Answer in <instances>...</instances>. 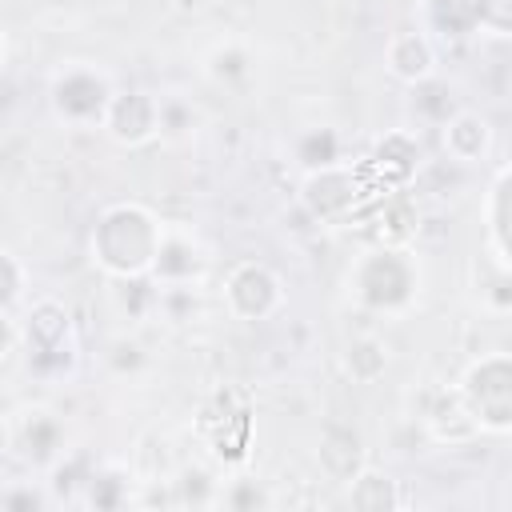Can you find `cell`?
Returning <instances> with one entry per match:
<instances>
[{
  "instance_id": "6da1fadb",
  "label": "cell",
  "mask_w": 512,
  "mask_h": 512,
  "mask_svg": "<svg viewBox=\"0 0 512 512\" xmlns=\"http://www.w3.org/2000/svg\"><path fill=\"white\" fill-rule=\"evenodd\" d=\"M424 260L404 240H376L360 248L344 272V292L364 316L400 320L424 296Z\"/></svg>"
},
{
  "instance_id": "7a4b0ae2",
  "label": "cell",
  "mask_w": 512,
  "mask_h": 512,
  "mask_svg": "<svg viewBox=\"0 0 512 512\" xmlns=\"http://www.w3.org/2000/svg\"><path fill=\"white\" fill-rule=\"evenodd\" d=\"M164 216L144 200H112L88 228V260L108 280H140L152 268Z\"/></svg>"
},
{
  "instance_id": "3957f363",
  "label": "cell",
  "mask_w": 512,
  "mask_h": 512,
  "mask_svg": "<svg viewBox=\"0 0 512 512\" xmlns=\"http://www.w3.org/2000/svg\"><path fill=\"white\" fill-rule=\"evenodd\" d=\"M16 324H20L16 356H20V364H24V372L32 380L60 384V380H68L76 372V364H80V332H76V320H72L64 300L36 296V300L24 304Z\"/></svg>"
},
{
  "instance_id": "277c9868",
  "label": "cell",
  "mask_w": 512,
  "mask_h": 512,
  "mask_svg": "<svg viewBox=\"0 0 512 512\" xmlns=\"http://www.w3.org/2000/svg\"><path fill=\"white\" fill-rule=\"evenodd\" d=\"M120 84L112 80V72L96 60H64L52 76H48V112L60 128L72 132H100V120L112 104V92Z\"/></svg>"
},
{
  "instance_id": "5b68a950",
  "label": "cell",
  "mask_w": 512,
  "mask_h": 512,
  "mask_svg": "<svg viewBox=\"0 0 512 512\" xmlns=\"http://www.w3.org/2000/svg\"><path fill=\"white\" fill-rule=\"evenodd\" d=\"M0 444L4 456L16 460L24 472L48 476L72 452V432L64 416L48 404H12V412L0 420Z\"/></svg>"
},
{
  "instance_id": "8992f818",
  "label": "cell",
  "mask_w": 512,
  "mask_h": 512,
  "mask_svg": "<svg viewBox=\"0 0 512 512\" xmlns=\"http://www.w3.org/2000/svg\"><path fill=\"white\" fill-rule=\"evenodd\" d=\"M456 392L476 420L480 436H508L512 432V356L508 352H480L464 364Z\"/></svg>"
},
{
  "instance_id": "52a82bcc",
  "label": "cell",
  "mask_w": 512,
  "mask_h": 512,
  "mask_svg": "<svg viewBox=\"0 0 512 512\" xmlns=\"http://www.w3.org/2000/svg\"><path fill=\"white\" fill-rule=\"evenodd\" d=\"M376 192H384V188L368 176L364 160H360V164L340 160V164H328V168H312V172H304V180H300V204H304V212H308L312 220L328 224V228L348 224ZM384 196H388V192H384Z\"/></svg>"
},
{
  "instance_id": "ba28073f",
  "label": "cell",
  "mask_w": 512,
  "mask_h": 512,
  "mask_svg": "<svg viewBox=\"0 0 512 512\" xmlns=\"http://www.w3.org/2000/svg\"><path fill=\"white\" fill-rule=\"evenodd\" d=\"M220 304L232 320H244V324H264L272 316H280V308L288 304V288H284V276L256 260V256H244L236 264H228L224 280H220Z\"/></svg>"
},
{
  "instance_id": "9c48e42d",
  "label": "cell",
  "mask_w": 512,
  "mask_h": 512,
  "mask_svg": "<svg viewBox=\"0 0 512 512\" xmlns=\"http://www.w3.org/2000/svg\"><path fill=\"white\" fill-rule=\"evenodd\" d=\"M212 272V248L208 240L196 232V224L188 220H164L160 228V244L148 268V280L164 292V288H204Z\"/></svg>"
},
{
  "instance_id": "30bf717a",
  "label": "cell",
  "mask_w": 512,
  "mask_h": 512,
  "mask_svg": "<svg viewBox=\"0 0 512 512\" xmlns=\"http://www.w3.org/2000/svg\"><path fill=\"white\" fill-rule=\"evenodd\" d=\"M160 116H164V96L148 88H116L100 120V132L116 148H144L160 140Z\"/></svg>"
},
{
  "instance_id": "8fae6325",
  "label": "cell",
  "mask_w": 512,
  "mask_h": 512,
  "mask_svg": "<svg viewBox=\"0 0 512 512\" xmlns=\"http://www.w3.org/2000/svg\"><path fill=\"white\" fill-rule=\"evenodd\" d=\"M412 420L424 428L428 440L444 444V448H464L480 436L476 420L468 416L456 384H424L416 392V408H412Z\"/></svg>"
},
{
  "instance_id": "7c38bea8",
  "label": "cell",
  "mask_w": 512,
  "mask_h": 512,
  "mask_svg": "<svg viewBox=\"0 0 512 512\" xmlns=\"http://www.w3.org/2000/svg\"><path fill=\"white\" fill-rule=\"evenodd\" d=\"M504 0H416V28L436 44H464L492 24Z\"/></svg>"
},
{
  "instance_id": "4fadbf2b",
  "label": "cell",
  "mask_w": 512,
  "mask_h": 512,
  "mask_svg": "<svg viewBox=\"0 0 512 512\" xmlns=\"http://www.w3.org/2000/svg\"><path fill=\"white\" fill-rule=\"evenodd\" d=\"M440 148H444V156L452 164H464V168L484 164L492 156V148H496V128H492V120L484 112L456 108V112H448L440 120Z\"/></svg>"
},
{
  "instance_id": "5bb4252c",
  "label": "cell",
  "mask_w": 512,
  "mask_h": 512,
  "mask_svg": "<svg viewBox=\"0 0 512 512\" xmlns=\"http://www.w3.org/2000/svg\"><path fill=\"white\" fill-rule=\"evenodd\" d=\"M384 72L392 80H400L404 88H416L424 80H432L440 72V52H436V40L424 36L416 24L412 28H400L388 36L384 44Z\"/></svg>"
},
{
  "instance_id": "9a60e30c",
  "label": "cell",
  "mask_w": 512,
  "mask_h": 512,
  "mask_svg": "<svg viewBox=\"0 0 512 512\" xmlns=\"http://www.w3.org/2000/svg\"><path fill=\"white\" fill-rule=\"evenodd\" d=\"M420 160H424V152H420L416 132L392 128V132H384V136L376 140V148H372V156L364 160V168H368V176H372L384 192H400V188L416 176Z\"/></svg>"
},
{
  "instance_id": "2e32d148",
  "label": "cell",
  "mask_w": 512,
  "mask_h": 512,
  "mask_svg": "<svg viewBox=\"0 0 512 512\" xmlns=\"http://www.w3.org/2000/svg\"><path fill=\"white\" fill-rule=\"evenodd\" d=\"M200 72H204L208 84H216L224 92H240L256 80V52H252L248 40L224 36L200 56Z\"/></svg>"
},
{
  "instance_id": "e0dca14e",
  "label": "cell",
  "mask_w": 512,
  "mask_h": 512,
  "mask_svg": "<svg viewBox=\"0 0 512 512\" xmlns=\"http://www.w3.org/2000/svg\"><path fill=\"white\" fill-rule=\"evenodd\" d=\"M480 220H484V252L500 264H512V244H508V220H512V184H508V164L500 160L492 172V184L484 192L480 204Z\"/></svg>"
},
{
  "instance_id": "ac0fdd59",
  "label": "cell",
  "mask_w": 512,
  "mask_h": 512,
  "mask_svg": "<svg viewBox=\"0 0 512 512\" xmlns=\"http://www.w3.org/2000/svg\"><path fill=\"white\" fill-rule=\"evenodd\" d=\"M136 472L120 460H104V464H92L84 472V484H80V504L88 508H100V512H112V508H128L136 504Z\"/></svg>"
},
{
  "instance_id": "d6986e66",
  "label": "cell",
  "mask_w": 512,
  "mask_h": 512,
  "mask_svg": "<svg viewBox=\"0 0 512 512\" xmlns=\"http://www.w3.org/2000/svg\"><path fill=\"white\" fill-rule=\"evenodd\" d=\"M228 392L232 388H224L216 400H220V408H212V404H204V412H200V432L208 436V444L220 452V456H228V460H244L248 456V432H252V420H248V408L240 404L236 412L228 408Z\"/></svg>"
},
{
  "instance_id": "ffe728a7",
  "label": "cell",
  "mask_w": 512,
  "mask_h": 512,
  "mask_svg": "<svg viewBox=\"0 0 512 512\" xmlns=\"http://www.w3.org/2000/svg\"><path fill=\"white\" fill-rule=\"evenodd\" d=\"M316 464L328 480L348 484L364 468V440L348 424H328L320 432V444H316Z\"/></svg>"
},
{
  "instance_id": "44dd1931",
  "label": "cell",
  "mask_w": 512,
  "mask_h": 512,
  "mask_svg": "<svg viewBox=\"0 0 512 512\" xmlns=\"http://www.w3.org/2000/svg\"><path fill=\"white\" fill-rule=\"evenodd\" d=\"M472 300L484 316L504 320L512 308V264H500L488 252H480L472 260Z\"/></svg>"
},
{
  "instance_id": "7402d4cb",
  "label": "cell",
  "mask_w": 512,
  "mask_h": 512,
  "mask_svg": "<svg viewBox=\"0 0 512 512\" xmlns=\"http://www.w3.org/2000/svg\"><path fill=\"white\" fill-rule=\"evenodd\" d=\"M344 496H348V504L360 508V512H392V508H404V504H408L400 480L388 476V472H380V468H372V464H364V468L344 484Z\"/></svg>"
},
{
  "instance_id": "603a6c76",
  "label": "cell",
  "mask_w": 512,
  "mask_h": 512,
  "mask_svg": "<svg viewBox=\"0 0 512 512\" xmlns=\"http://www.w3.org/2000/svg\"><path fill=\"white\" fill-rule=\"evenodd\" d=\"M388 344L376 336V332H360V336H352L348 344H344V352H340V364H344V372L356 380V384H376L384 372H388Z\"/></svg>"
},
{
  "instance_id": "cb8c5ba5",
  "label": "cell",
  "mask_w": 512,
  "mask_h": 512,
  "mask_svg": "<svg viewBox=\"0 0 512 512\" xmlns=\"http://www.w3.org/2000/svg\"><path fill=\"white\" fill-rule=\"evenodd\" d=\"M164 484L172 488V504L208 508V504H216V496H220V484H224V480H216V472H212V468H204V464H188V468L172 472Z\"/></svg>"
},
{
  "instance_id": "d4e9b609",
  "label": "cell",
  "mask_w": 512,
  "mask_h": 512,
  "mask_svg": "<svg viewBox=\"0 0 512 512\" xmlns=\"http://www.w3.org/2000/svg\"><path fill=\"white\" fill-rule=\"evenodd\" d=\"M292 152H296L300 168L312 172V168L340 164V160H344V140H340V132H332V128H304V132L292 140Z\"/></svg>"
},
{
  "instance_id": "484cf974",
  "label": "cell",
  "mask_w": 512,
  "mask_h": 512,
  "mask_svg": "<svg viewBox=\"0 0 512 512\" xmlns=\"http://www.w3.org/2000/svg\"><path fill=\"white\" fill-rule=\"evenodd\" d=\"M28 296V268L16 252L0 248V308H16Z\"/></svg>"
},
{
  "instance_id": "4316f807",
  "label": "cell",
  "mask_w": 512,
  "mask_h": 512,
  "mask_svg": "<svg viewBox=\"0 0 512 512\" xmlns=\"http://www.w3.org/2000/svg\"><path fill=\"white\" fill-rule=\"evenodd\" d=\"M216 504H220V508H236V512H244V508H268L272 496H268L256 480H224Z\"/></svg>"
},
{
  "instance_id": "83f0119b",
  "label": "cell",
  "mask_w": 512,
  "mask_h": 512,
  "mask_svg": "<svg viewBox=\"0 0 512 512\" xmlns=\"http://www.w3.org/2000/svg\"><path fill=\"white\" fill-rule=\"evenodd\" d=\"M52 504V492L48 484H32V480H20L12 488H0V508H12V512H32V508H48Z\"/></svg>"
},
{
  "instance_id": "f1b7e54d",
  "label": "cell",
  "mask_w": 512,
  "mask_h": 512,
  "mask_svg": "<svg viewBox=\"0 0 512 512\" xmlns=\"http://www.w3.org/2000/svg\"><path fill=\"white\" fill-rule=\"evenodd\" d=\"M16 344H20V324H16L12 308H0V368L16 356Z\"/></svg>"
},
{
  "instance_id": "f546056e",
  "label": "cell",
  "mask_w": 512,
  "mask_h": 512,
  "mask_svg": "<svg viewBox=\"0 0 512 512\" xmlns=\"http://www.w3.org/2000/svg\"><path fill=\"white\" fill-rule=\"evenodd\" d=\"M4 64H8V32L0 28V68H4Z\"/></svg>"
}]
</instances>
